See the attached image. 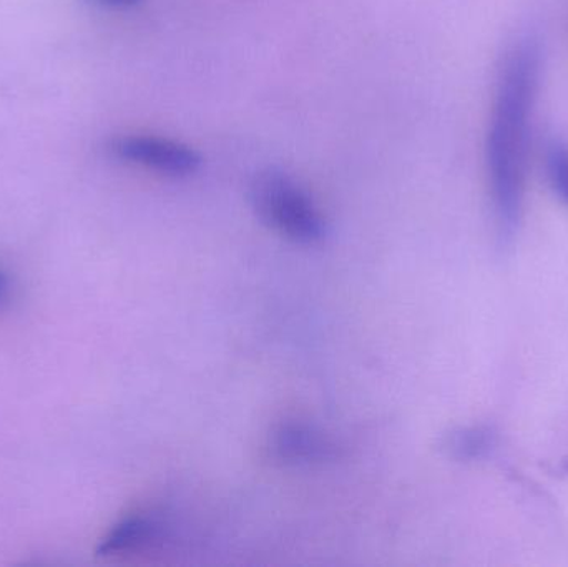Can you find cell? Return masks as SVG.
Masks as SVG:
<instances>
[{
	"instance_id": "7a4b0ae2",
	"label": "cell",
	"mask_w": 568,
	"mask_h": 567,
	"mask_svg": "<svg viewBox=\"0 0 568 567\" xmlns=\"http://www.w3.org/2000/svg\"><path fill=\"white\" fill-rule=\"evenodd\" d=\"M250 203L270 229L301 245L327 236V223L306 190L282 170L260 172L250 185Z\"/></svg>"
},
{
	"instance_id": "8992f818",
	"label": "cell",
	"mask_w": 568,
	"mask_h": 567,
	"mask_svg": "<svg viewBox=\"0 0 568 567\" xmlns=\"http://www.w3.org/2000/svg\"><path fill=\"white\" fill-rule=\"evenodd\" d=\"M497 446V433L487 425L460 426L447 433L443 449L456 462H480L493 455Z\"/></svg>"
},
{
	"instance_id": "3957f363",
	"label": "cell",
	"mask_w": 568,
	"mask_h": 567,
	"mask_svg": "<svg viewBox=\"0 0 568 567\" xmlns=\"http://www.w3.org/2000/svg\"><path fill=\"white\" fill-rule=\"evenodd\" d=\"M110 152L143 169L173 179L195 175L202 169V155L185 143L156 135H125L113 140Z\"/></svg>"
},
{
	"instance_id": "52a82bcc",
	"label": "cell",
	"mask_w": 568,
	"mask_h": 567,
	"mask_svg": "<svg viewBox=\"0 0 568 567\" xmlns=\"http://www.w3.org/2000/svg\"><path fill=\"white\" fill-rule=\"evenodd\" d=\"M546 172L554 192L568 203V145L550 143L546 153Z\"/></svg>"
},
{
	"instance_id": "9c48e42d",
	"label": "cell",
	"mask_w": 568,
	"mask_h": 567,
	"mask_svg": "<svg viewBox=\"0 0 568 567\" xmlns=\"http://www.w3.org/2000/svg\"><path fill=\"white\" fill-rule=\"evenodd\" d=\"M7 286H9V280H7L6 273L0 272V300L6 295Z\"/></svg>"
},
{
	"instance_id": "ba28073f",
	"label": "cell",
	"mask_w": 568,
	"mask_h": 567,
	"mask_svg": "<svg viewBox=\"0 0 568 567\" xmlns=\"http://www.w3.org/2000/svg\"><path fill=\"white\" fill-rule=\"evenodd\" d=\"M93 2L106 7V9H130V7L139 6L143 0H93Z\"/></svg>"
},
{
	"instance_id": "5b68a950",
	"label": "cell",
	"mask_w": 568,
	"mask_h": 567,
	"mask_svg": "<svg viewBox=\"0 0 568 567\" xmlns=\"http://www.w3.org/2000/svg\"><path fill=\"white\" fill-rule=\"evenodd\" d=\"M165 523L155 515H132L116 523L97 546V556L126 555L139 551L162 538Z\"/></svg>"
},
{
	"instance_id": "277c9868",
	"label": "cell",
	"mask_w": 568,
	"mask_h": 567,
	"mask_svg": "<svg viewBox=\"0 0 568 567\" xmlns=\"http://www.w3.org/2000/svg\"><path fill=\"white\" fill-rule=\"evenodd\" d=\"M273 453L286 463H323L336 458V445L313 426L286 423L272 438Z\"/></svg>"
},
{
	"instance_id": "6da1fadb",
	"label": "cell",
	"mask_w": 568,
	"mask_h": 567,
	"mask_svg": "<svg viewBox=\"0 0 568 567\" xmlns=\"http://www.w3.org/2000/svg\"><path fill=\"white\" fill-rule=\"evenodd\" d=\"M542 73V50L534 37L520 39L500 70L486 142L487 175L497 236L510 245L519 232L526 195L530 130Z\"/></svg>"
}]
</instances>
